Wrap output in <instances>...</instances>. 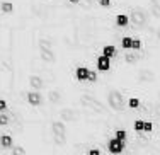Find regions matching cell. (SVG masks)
I'll list each match as a JSON object with an SVG mask.
<instances>
[{"label": "cell", "instance_id": "6da1fadb", "mask_svg": "<svg viewBox=\"0 0 160 155\" xmlns=\"http://www.w3.org/2000/svg\"><path fill=\"white\" fill-rule=\"evenodd\" d=\"M109 106H111L112 109H116V111H121V109L124 108V102H123V96H121L119 92H116V90H112L111 94H109Z\"/></svg>", "mask_w": 160, "mask_h": 155}, {"label": "cell", "instance_id": "7a4b0ae2", "mask_svg": "<svg viewBox=\"0 0 160 155\" xmlns=\"http://www.w3.org/2000/svg\"><path fill=\"white\" fill-rule=\"evenodd\" d=\"M108 147H109V152L111 153H123L124 142L123 140H118V138H112V140H109Z\"/></svg>", "mask_w": 160, "mask_h": 155}, {"label": "cell", "instance_id": "3957f363", "mask_svg": "<svg viewBox=\"0 0 160 155\" xmlns=\"http://www.w3.org/2000/svg\"><path fill=\"white\" fill-rule=\"evenodd\" d=\"M109 68H111V58L101 55V56L97 58V70H99V72H108Z\"/></svg>", "mask_w": 160, "mask_h": 155}, {"label": "cell", "instance_id": "277c9868", "mask_svg": "<svg viewBox=\"0 0 160 155\" xmlns=\"http://www.w3.org/2000/svg\"><path fill=\"white\" fill-rule=\"evenodd\" d=\"M28 102L36 108V106H39L41 102H43V97H41L39 92H29L28 94Z\"/></svg>", "mask_w": 160, "mask_h": 155}, {"label": "cell", "instance_id": "5b68a950", "mask_svg": "<svg viewBox=\"0 0 160 155\" xmlns=\"http://www.w3.org/2000/svg\"><path fill=\"white\" fill-rule=\"evenodd\" d=\"M87 75H89V68H85V67H77V70H75V78L77 80H87Z\"/></svg>", "mask_w": 160, "mask_h": 155}, {"label": "cell", "instance_id": "8992f818", "mask_svg": "<svg viewBox=\"0 0 160 155\" xmlns=\"http://www.w3.org/2000/svg\"><path fill=\"white\" fill-rule=\"evenodd\" d=\"M102 55L108 56V58H114V56H116V48H114L112 44L104 46V48H102Z\"/></svg>", "mask_w": 160, "mask_h": 155}, {"label": "cell", "instance_id": "52a82bcc", "mask_svg": "<svg viewBox=\"0 0 160 155\" xmlns=\"http://www.w3.org/2000/svg\"><path fill=\"white\" fill-rule=\"evenodd\" d=\"M53 131L58 133V135H65L67 128H65V124L62 123V121H55V123H53Z\"/></svg>", "mask_w": 160, "mask_h": 155}, {"label": "cell", "instance_id": "ba28073f", "mask_svg": "<svg viewBox=\"0 0 160 155\" xmlns=\"http://www.w3.org/2000/svg\"><path fill=\"white\" fill-rule=\"evenodd\" d=\"M0 145H2L3 148L12 147V137H10V135H2V137H0Z\"/></svg>", "mask_w": 160, "mask_h": 155}, {"label": "cell", "instance_id": "9c48e42d", "mask_svg": "<svg viewBox=\"0 0 160 155\" xmlns=\"http://www.w3.org/2000/svg\"><path fill=\"white\" fill-rule=\"evenodd\" d=\"M129 22V19L124 16V14H119V16H116V26H119V28H126Z\"/></svg>", "mask_w": 160, "mask_h": 155}, {"label": "cell", "instance_id": "30bf717a", "mask_svg": "<svg viewBox=\"0 0 160 155\" xmlns=\"http://www.w3.org/2000/svg\"><path fill=\"white\" fill-rule=\"evenodd\" d=\"M0 10H2L3 14L14 12V3H10V2H2V3H0Z\"/></svg>", "mask_w": 160, "mask_h": 155}, {"label": "cell", "instance_id": "8fae6325", "mask_svg": "<svg viewBox=\"0 0 160 155\" xmlns=\"http://www.w3.org/2000/svg\"><path fill=\"white\" fill-rule=\"evenodd\" d=\"M29 84H31L32 87H36V89H41V87H43V82H41V78L36 77V75H32V77L29 78Z\"/></svg>", "mask_w": 160, "mask_h": 155}, {"label": "cell", "instance_id": "7c38bea8", "mask_svg": "<svg viewBox=\"0 0 160 155\" xmlns=\"http://www.w3.org/2000/svg\"><path fill=\"white\" fill-rule=\"evenodd\" d=\"M131 39L133 38H123V39H121V46H123L124 50H131Z\"/></svg>", "mask_w": 160, "mask_h": 155}, {"label": "cell", "instance_id": "4fadbf2b", "mask_svg": "<svg viewBox=\"0 0 160 155\" xmlns=\"http://www.w3.org/2000/svg\"><path fill=\"white\" fill-rule=\"evenodd\" d=\"M133 21L138 22V24H143V22H145L143 14H142V12H133Z\"/></svg>", "mask_w": 160, "mask_h": 155}, {"label": "cell", "instance_id": "5bb4252c", "mask_svg": "<svg viewBox=\"0 0 160 155\" xmlns=\"http://www.w3.org/2000/svg\"><path fill=\"white\" fill-rule=\"evenodd\" d=\"M152 130H153V124H152L150 121H143V131L145 133H150Z\"/></svg>", "mask_w": 160, "mask_h": 155}, {"label": "cell", "instance_id": "9a60e30c", "mask_svg": "<svg viewBox=\"0 0 160 155\" xmlns=\"http://www.w3.org/2000/svg\"><path fill=\"white\" fill-rule=\"evenodd\" d=\"M5 124H9V116L0 112V126H5Z\"/></svg>", "mask_w": 160, "mask_h": 155}, {"label": "cell", "instance_id": "2e32d148", "mask_svg": "<svg viewBox=\"0 0 160 155\" xmlns=\"http://www.w3.org/2000/svg\"><path fill=\"white\" fill-rule=\"evenodd\" d=\"M142 48V41L140 39H131V50H140Z\"/></svg>", "mask_w": 160, "mask_h": 155}, {"label": "cell", "instance_id": "e0dca14e", "mask_svg": "<svg viewBox=\"0 0 160 155\" xmlns=\"http://www.w3.org/2000/svg\"><path fill=\"white\" fill-rule=\"evenodd\" d=\"M129 108H133V109H136V108H140V101L138 99H135V97H131V99H129Z\"/></svg>", "mask_w": 160, "mask_h": 155}, {"label": "cell", "instance_id": "ac0fdd59", "mask_svg": "<svg viewBox=\"0 0 160 155\" xmlns=\"http://www.w3.org/2000/svg\"><path fill=\"white\" fill-rule=\"evenodd\" d=\"M116 138L118 140H123V142H124V140H126V131H124V130H118L116 131Z\"/></svg>", "mask_w": 160, "mask_h": 155}, {"label": "cell", "instance_id": "d6986e66", "mask_svg": "<svg viewBox=\"0 0 160 155\" xmlns=\"http://www.w3.org/2000/svg\"><path fill=\"white\" fill-rule=\"evenodd\" d=\"M87 80H89V82H96V80H97V73H96V72H90V70H89Z\"/></svg>", "mask_w": 160, "mask_h": 155}, {"label": "cell", "instance_id": "ffe728a7", "mask_svg": "<svg viewBox=\"0 0 160 155\" xmlns=\"http://www.w3.org/2000/svg\"><path fill=\"white\" fill-rule=\"evenodd\" d=\"M135 131H143V121H135Z\"/></svg>", "mask_w": 160, "mask_h": 155}, {"label": "cell", "instance_id": "44dd1931", "mask_svg": "<svg viewBox=\"0 0 160 155\" xmlns=\"http://www.w3.org/2000/svg\"><path fill=\"white\" fill-rule=\"evenodd\" d=\"M126 62H128V63H135V62H136V56L129 53V55H126Z\"/></svg>", "mask_w": 160, "mask_h": 155}, {"label": "cell", "instance_id": "7402d4cb", "mask_svg": "<svg viewBox=\"0 0 160 155\" xmlns=\"http://www.w3.org/2000/svg\"><path fill=\"white\" fill-rule=\"evenodd\" d=\"M3 111H7V102L3 99H0V112H3Z\"/></svg>", "mask_w": 160, "mask_h": 155}, {"label": "cell", "instance_id": "603a6c76", "mask_svg": "<svg viewBox=\"0 0 160 155\" xmlns=\"http://www.w3.org/2000/svg\"><path fill=\"white\" fill-rule=\"evenodd\" d=\"M99 3L102 7H111V0H99Z\"/></svg>", "mask_w": 160, "mask_h": 155}, {"label": "cell", "instance_id": "cb8c5ba5", "mask_svg": "<svg viewBox=\"0 0 160 155\" xmlns=\"http://www.w3.org/2000/svg\"><path fill=\"white\" fill-rule=\"evenodd\" d=\"M153 12L155 16H160V5H153Z\"/></svg>", "mask_w": 160, "mask_h": 155}, {"label": "cell", "instance_id": "d4e9b609", "mask_svg": "<svg viewBox=\"0 0 160 155\" xmlns=\"http://www.w3.org/2000/svg\"><path fill=\"white\" fill-rule=\"evenodd\" d=\"M101 152H99L97 148H92V150H89V155H99Z\"/></svg>", "mask_w": 160, "mask_h": 155}, {"label": "cell", "instance_id": "484cf974", "mask_svg": "<svg viewBox=\"0 0 160 155\" xmlns=\"http://www.w3.org/2000/svg\"><path fill=\"white\" fill-rule=\"evenodd\" d=\"M14 152H16V153H24V150H22V148H16Z\"/></svg>", "mask_w": 160, "mask_h": 155}, {"label": "cell", "instance_id": "4316f807", "mask_svg": "<svg viewBox=\"0 0 160 155\" xmlns=\"http://www.w3.org/2000/svg\"><path fill=\"white\" fill-rule=\"evenodd\" d=\"M72 3H77V2H80V0H70Z\"/></svg>", "mask_w": 160, "mask_h": 155}, {"label": "cell", "instance_id": "83f0119b", "mask_svg": "<svg viewBox=\"0 0 160 155\" xmlns=\"http://www.w3.org/2000/svg\"><path fill=\"white\" fill-rule=\"evenodd\" d=\"M158 38H160V31H158Z\"/></svg>", "mask_w": 160, "mask_h": 155}]
</instances>
